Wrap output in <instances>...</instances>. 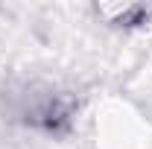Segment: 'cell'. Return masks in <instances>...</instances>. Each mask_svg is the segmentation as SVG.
Returning a JSON list of instances; mask_svg holds the SVG:
<instances>
[{"mask_svg": "<svg viewBox=\"0 0 152 149\" xmlns=\"http://www.w3.org/2000/svg\"><path fill=\"white\" fill-rule=\"evenodd\" d=\"M26 117H29L35 126L58 134V131L70 129V123H73V99L64 96V93H50V96H44L41 102H35Z\"/></svg>", "mask_w": 152, "mask_h": 149, "instance_id": "6da1fadb", "label": "cell"}]
</instances>
